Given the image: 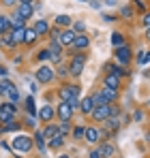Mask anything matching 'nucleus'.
I'll return each mask as SVG.
<instances>
[{
	"instance_id": "nucleus-49",
	"label": "nucleus",
	"mask_w": 150,
	"mask_h": 158,
	"mask_svg": "<svg viewBox=\"0 0 150 158\" xmlns=\"http://www.w3.org/2000/svg\"><path fill=\"white\" fill-rule=\"evenodd\" d=\"M34 0H20V4H32Z\"/></svg>"
},
{
	"instance_id": "nucleus-36",
	"label": "nucleus",
	"mask_w": 150,
	"mask_h": 158,
	"mask_svg": "<svg viewBox=\"0 0 150 158\" xmlns=\"http://www.w3.org/2000/svg\"><path fill=\"white\" fill-rule=\"evenodd\" d=\"M84 132H86L84 126H75V128H73V137H75V139H82V137H84Z\"/></svg>"
},
{
	"instance_id": "nucleus-50",
	"label": "nucleus",
	"mask_w": 150,
	"mask_h": 158,
	"mask_svg": "<svg viewBox=\"0 0 150 158\" xmlns=\"http://www.w3.org/2000/svg\"><path fill=\"white\" fill-rule=\"evenodd\" d=\"M146 39H150V28H146Z\"/></svg>"
},
{
	"instance_id": "nucleus-38",
	"label": "nucleus",
	"mask_w": 150,
	"mask_h": 158,
	"mask_svg": "<svg viewBox=\"0 0 150 158\" xmlns=\"http://www.w3.org/2000/svg\"><path fill=\"white\" fill-rule=\"evenodd\" d=\"M69 128H71V124H69V122H60V124H58V131H60V135L69 132Z\"/></svg>"
},
{
	"instance_id": "nucleus-29",
	"label": "nucleus",
	"mask_w": 150,
	"mask_h": 158,
	"mask_svg": "<svg viewBox=\"0 0 150 158\" xmlns=\"http://www.w3.org/2000/svg\"><path fill=\"white\" fill-rule=\"evenodd\" d=\"M150 62V52H139V56H137V64H148Z\"/></svg>"
},
{
	"instance_id": "nucleus-9",
	"label": "nucleus",
	"mask_w": 150,
	"mask_h": 158,
	"mask_svg": "<svg viewBox=\"0 0 150 158\" xmlns=\"http://www.w3.org/2000/svg\"><path fill=\"white\" fill-rule=\"evenodd\" d=\"M17 13L28 22V19L32 17V13H34V6H32V4H17Z\"/></svg>"
},
{
	"instance_id": "nucleus-3",
	"label": "nucleus",
	"mask_w": 150,
	"mask_h": 158,
	"mask_svg": "<svg viewBox=\"0 0 150 158\" xmlns=\"http://www.w3.org/2000/svg\"><path fill=\"white\" fill-rule=\"evenodd\" d=\"M15 111H17L15 103H2V105H0V122H2V124H9V122H13V115H15Z\"/></svg>"
},
{
	"instance_id": "nucleus-23",
	"label": "nucleus",
	"mask_w": 150,
	"mask_h": 158,
	"mask_svg": "<svg viewBox=\"0 0 150 158\" xmlns=\"http://www.w3.org/2000/svg\"><path fill=\"white\" fill-rule=\"evenodd\" d=\"M0 45L7 47V49H15V41H13L9 34H2V36H0Z\"/></svg>"
},
{
	"instance_id": "nucleus-18",
	"label": "nucleus",
	"mask_w": 150,
	"mask_h": 158,
	"mask_svg": "<svg viewBox=\"0 0 150 158\" xmlns=\"http://www.w3.org/2000/svg\"><path fill=\"white\" fill-rule=\"evenodd\" d=\"M105 88L118 90V88H120V79L116 77V75H107V77H105Z\"/></svg>"
},
{
	"instance_id": "nucleus-31",
	"label": "nucleus",
	"mask_w": 150,
	"mask_h": 158,
	"mask_svg": "<svg viewBox=\"0 0 150 158\" xmlns=\"http://www.w3.org/2000/svg\"><path fill=\"white\" fill-rule=\"evenodd\" d=\"M99 152H101V156H114V148H112V145H101L99 148Z\"/></svg>"
},
{
	"instance_id": "nucleus-5",
	"label": "nucleus",
	"mask_w": 150,
	"mask_h": 158,
	"mask_svg": "<svg viewBox=\"0 0 150 158\" xmlns=\"http://www.w3.org/2000/svg\"><path fill=\"white\" fill-rule=\"evenodd\" d=\"M54 71H51L47 64H41L39 66V71H37V81H41V83H50L51 79H54Z\"/></svg>"
},
{
	"instance_id": "nucleus-1",
	"label": "nucleus",
	"mask_w": 150,
	"mask_h": 158,
	"mask_svg": "<svg viewBox=\"0 0 150 158\" xmlns=\"http://www.w3.org/2000/svg\"><path fill=\"white\" fill-rule=\"evenodd\" d=\"M60 98H62V103H69L71 109H77L79 107V88L77 85H64V88H60Z\"/></svg>"
},
{
	"instance_id": "nucleus-42",
	"label": "nucleus",
	"mask_w": 150,
	"mask_h": 158,
	"mask_svg": "<svg viewBox=\"0 0 150 158\" xmlns=\"http://www.w3.org/2000/svg\"><path fill=\"white\" fill-rule=\"evenodd\" d=\"M142 22H144V26H146V28H150V13L144 15V19H142Z\"/></svg>"
},
{
	"instance_id": "nucleus-21",
	"label": "nucleus",
	"mask_w": 150,
	"mask_h": 158,
	"mask_svg": "<svg viewBox=\"0 0 150 158\" xmlns=\"http://www.w3.org/2000/svg\"><path fill=\"white\" fill-rule=\"evenodd\" d=\"M88 45H90V41H88V39H86L84 34H77V36H75V41H73V47H79V49H86Z\"/></svg>"
},
{
	"instance_id": "nucleus-35",
	"label": "nucleus",
	"mask_w": 150,
	"mask_h": 158,
	"mask_svg": "<svg viewBox=\"0 0 150 158\" xmlns=\"http://www.w3.org/2000/svg\"><path fill=\"white\" fill-rule=\"evenodd\" d=\"M56 75H58V77H67V75H69V66L60 64V66H58V71H56Z\"/></svg>"
},
{
	"instance_id": "nucleus-51",
	"label": "nucleus",
	"mask_w": 150,
	"mask_h": 158,
	"mask_svg": "<svg viewBox=\"0 0 150 158\" xmlns=\"http://www.w3.org/2000/svg\"><path fill=\"white\" fill-rule=\"evenodd\" d=\"M58 158H71V156H67V154H62V156H58Z\"/></svg>"
},
{
	"instance_id": "nucleus-43",
	"label": "nucleus",
	"mask_w": 150,
	"mask_h": 158,
	"mask_svg": "<svg viewBox=\"0 0 150 158\" xmlns=\"http://www.w3.org/2000/svg\"><path fill=\"white\" fill-rule=\"evenodd\" d=\"M131 13H133V11H131L129 6H125V9H122V17H131Z\"/></svg>"
},
{
	"instance_id": "nucleus-11",
	"label": "nucleus",
	"mask_w": 150,
	"mask_h": 158,
	"mask_svg": "<svg viewBox=\"0 0 150 158\" xmlns=\"http://www.w3.org/2000/svg\"><path fill=\"white\" fill-rule=\"evenodd\" d=\"M116 60H118L120 64H126V62L131 60V52H129V47H118V49H116Z\"/></svg>"
},
{
	"instance_id": "nucleus-7",
	"label": "nucleus",
	"mask_w": 150,
	"mask_h": 158,
	"mask_svg": "<svg viewBox=\"0 0 150 158\" xmlns=\"http://www.w3.org/2000/svg\"><path fill=\"white\" fill-rule=\"evenodd\" d=\"M56 113H58L60 122H69V120H71V115H73V109H71L69 103H60L58 109H56Z\"/></svg>"
},
{
	"instance_id": "nucleus-12",
	"label": "nucleus",
	"mask_w": 150,
	"mask_h": 158,
	"mask_svg": "<svg viewBox=\"0 0 150 158\" xmlns=\"http://www.w3.org/2000/svg\"><path fill=\"white\" fill-rule=\"evenodd\" d=\"M56 115V111H54V107L51 105H45V107H41V111H39V118L43 120V122H50L51 118Z\"/></svg>"
},
{
	"instance_id": "nucleus-8",
	"label": "nucleus",
	"mask_w": 150,
	"mask_h": 158,
	"mask_svg": "<svg viewBox=\"0 0 150 158\" xmlns=\"http://www.w3.org/2000/svg\"><path fill=\"white\" fill-rule=\"evenodd\" d=\"M95 120H107L112 113H109V105H101V107H97V109H92V113H90Z\"/></svg>"
},
{
	"instance_id": "nucleus-39",
	"label": "nucleus",
	"mask_w": 150,
	"mask_h": 158,
	"mask_svg": "<svg viewBox=\"0 0 150 158\" xmlns=\"http://www.w3.org/2000/svg\"><path fill=\"white\" fill-rule=\"evenodd\" d=\"M112 73H114L116 77H122V75H129V73H126L125 69H118V66H114V69H112Z\"/></svg>"
},
{
	"instance_id": "nucleus-45",
	"label": "nucleus",
	"mask_w": 150,
	"mask_h": 158,
	"mask_svg": "<svg viewBox=\"0 0 150 158\" xmlns=\"http://www.w3.org/2000/svg\"><path fill=\"white\" fill-rule=\"evenodd\" d=\"M90 158H101V152H99V150H95V152H90Z\"/></svg>"
},
{
	"instance_id": "nucleus-16",
	"label": "nucleus",
	"mask_w": 150,
	"mask_h": 158,
	"mask_svg": "<svg viewBox=\"0 0 150 158\" xmlns=\"http://www.w3.org/2000/svg\"><path fill=\"white\" fill-rule=\"evenodd\" d=\"M101 96H103V98L107 101V105H109V103H114V101H116V96H118V94H116V90H112V88H103V90H101Z\"/></svg>"
},
{
	"instance_id": "nucleus-52",
	"label": "nucleus",
	"mask_w": 150,
	"mask_h": 158,
	"mask_svg": "<svg viewBox=\"0 0 150 158\" xmlns=\"http://www.w3.org/2000/svg\"><path fill=\"white\" fill-rule=\"evenodd\" d=\"M0 132H4V126H0Z\"/></svg>"
},
{
	"instance_id": "nucleus-44",
	"label": "nucleus",
	"mask_w": 150,
	"mask_h": 158,
	"mask_svg": "<svg viewBox=\"0 0 150 158\" xmlns=\"http://www.w3.org/2000/svg\"><path fill=\"white\" fill-rule=\"evenodd\" d=\"M135 4H137V9H142V11H144V9H146V4H144V2H142V0H135Z\"/></svg>"
},
{
	"instance_id": "nucleus-20",
	"label": "nucleus",
	"mask_w": 150,
	"mask_h": 158,
	"mask_svg": "<svg viewBox=\"0 0 150 158\" xmlns=\"http://www.w3.org/2000/svg\"><path fill=\"white\" fill-rule=\"evenodd\" d=\"M79 109L84 111V113H92V109H95V103H92V96H86L84 101H82V105Z\"/></svg>"
},
{
	"instance_id": "nucleus-6",
	"label": "nucleus",
	"mask_w": 150,
	"mask_h": 158,
	"mask_svg": "<svg viewBox=\"0 0 150 158\" xmlns=\"http://www.w3.org/2000/svg\"><path fill=\"white\" fill-rule=\"evenodd\" d=\"M75 36H77V34H75L73 30H64V32H60V36H58L56 43H58L60 47H69V45H73Z\"/></svg>"
},
{
	"instance_id": "nucleus-26",
	"label": "nucleus",
	"mask_w": 150,
	"mask_h": 158,
	"mask_svg": "<svg viewBox=\"0 0 150 158\" xmlns=\"http://www.w3.org/2000/svg\"><path fill=\"white\" fill-rule=\"evenodd\" d=\"M7 96H9V103H17V101H20V92H17V88L11 85L9 92H7Z\"/></svg>"
},
{
	"instance_id": "nucleus-28",
	"label": "nucleus",
	"mask_w": 150,
	"mask_h": 158,
	"mask_svg": "<svg viewBox=\"0 0 150 158\" xmlns=\"http://www.w3.org/2000/svg\"><path fill=\"white\" fill-rule=\"evenodd\" d=\"M43 139H45V137H43V131H37V132H34V141H37V148H39L41 152L45 150V143H43Z\"/></svg>"
},
{
	"instance_id": "nucleus-33",
	"label": "nucleus",
	"mask_w": 150,
	"mask_h": 158,
	"mask_svg": "<svg viewBox=\"0 0 150 158\" xmlns=\"http://www.w3.org/2000/svg\"><path fill=\"white\" fill-rule=\"evenodd\" d=\"M37 58H39L41 62H47V60L51 58V53H50V49H41V52L37 53Z\"/></svg>"
},
{
	"instance_id": "nucleus-41",
	"label": "nucleus",
	"mask_w": 150,
	"mask_h": 158,
	"mask_svg": "<svg viewBox=\"0 0 150 158\" xmlns=\"http://www.w3.org/2000/svg\"><path fill=\"white\" fill-rule=\"evenodd\" d=\"M84 28H86V26H84L82 22H77V24L73 26V32H84Z\"/></svg>"
},
{
	"instance_id": "nucleus-15",
	"label": "nucleus",
	"mask_w": 150,
	"mask_h": 158,
	"mask_svg": "<svg viewBox=\"0 0 150 158\" xmlns=\"http://www.w3.org/2000/svg\"><path fill=\"white\" fill-rule=\"evenodd\" d=\"M24 34H26V28H13V32H11V39L15 41V45L24 43Z\"/></svg>"
},
{
	"instance_id": "nucleus-37",
	"label": "nucleus",
	"mask_w": 150,
	"mask_h": 158,
	"mask_svg": "<svg viewBox=\"0 0 150 158\" xmlns=\"http://www.w3.org/2000/svg\"><path fill=\"white\" fill-rule=\"evenodd\" d=\"M11 131H20V124H17V122H9V124H4V132H11Z\"/></svg>"
},
{
	"instance_id": "nucleus-46",
	"label": "nucleus",
	"mask_w": 150,
	"mask_h": 158,
	"mask_svg": "<svg viewBox=\"0 0 150 158\" xmlns=\"http://www.w3.org/2000/svg\"><path fill=\"white\" fill-rule=\"evenodd\" d=\"M2 150H7V152H11V145H9L7 141H2Z\"/></svg>"
},
{
	"instance_id": "nucleus-30",
	"label": "nucleus",
	"mask_w": 150,
	"mask_h": 158,
	"mask_svg": "<svg viewBox=\"0 0 150 158\" xmlns=\"http://www.w3.org/2000/svg\"><path fill=\"white\" fill-rule=\"evenodd\" d=\"M26 109H28V113L34 118V113H37V107H34V101H32V96H28V98H26Z\"/></svg>"
},
{
	"instance_id": "nucleus-13",
	"label": "nucleus",
	"mask_w": 150,
	"mask_h": 158,
	"mask_svg": "<svg viewBox=\"0 0 150 158\" xmlns=\"http://www.w3.org/2000/svg\"><path fill=\"white\" fill-rule=\"evenodd\" d=\"M84 137H86V141H88V143H97V141H99V137H101V132L97 131V128H86Z\"/></svg>"
},
{
	"instance_id": "nucleus-40",
	"label": "nucleus",
	"mask_w": 150,
	"mask_h": 158,
	"mask_svg": "<svg viewBox=\"0 0 150 158\" xmlns=\"http://www.w3.org/2000/svg\"><path fill=\"white\" fill-rule=\"evenodd\" d=\"M107 128H109V131H116V128H118V122H116V120H107Z\"/></svg>"
},
{
	"instance_id": "nucleus-32",
	"label": "nucleus",
	"mask_w": 150,
	"mask_h": 158,
	"mask_svg": "<svg viewBox=\"0 0 150 158\" xmlns=\"http://www.w3.org/2000/svg\"><path fill=\"white\" fill-rule=\"evenodd\" d=\"M11 85H13V83H11L9 79H2V81H0V94H7Z\"/></svg>"
},
{
	"instance_id": "nucleus-34",
	"label": "nucleus",
	"mask_w": 150,
	"mask_h": 158,
	"mask_svg": "<svg viewBox=\"0 0 150 158\" xmlns=\"http://www.w3.org/2000/svg\"><path fill=\"white\" fill-rule=\"evenodd\" d=\"M92 103H95L97 107H101V105H107V101H105V98L101 96V92H99V94H92Z\"/></svg>"
},
{
	"instance_id": "nucleus-22",
	"label": "nucleus",
	"mask_w": 150,
	"mask_h": 158,
	"mask_svg": "<svg viewBox=\"0 0 150 158\" xmlns=\"http://www.w3.org/2000/svg\"><path fill=\"white\" fill-rule=\"evenodd\" d=\"M39 36H37V32L32 30V28H26V34H24V45H32L34 41H37Z\"/></svg>"
},
{
	"instance_id": "nucleus-10",
	"label": "nucleus",
	"mask_w": 150,
	"mask_h": 158,
	"mask_svg": "<svg viewBox=\"0 0 150 158\" xmlns=\"http://www.w3.org/2000/svg\"><path fill=\"white\" fill-rule=\"evenodd\" d=\"M32 30L37 32V36H43V34L50 32V24H47L45 19H39V22H34V28H32Z\"/></svg>"
},
{
	"instance_id": "nucleus-2",
	"label": "nucleus",
	"mask_w": 150,
	"mask_h": 158,
	"mask_svg": "<svg viewBox=\"0 0 150 158\" xmlns=\"http://www.w3.org/2000/svg\"><path fill=\"white\" fill-rule=\"evenodd\" d=\"M13 150H15V152H20V154L30 152V150H32V139H30V137H26V135H17V137L13 139Z\"/></svg>"
},
{
	"instance_id": "nucleus-14",
	"label": "nucleus",
	"mask_w": 150,
	"mask_h": 158,
	"mask_svg": "<svg viewBox=\"0 0 150 158\" xmlns=\"http://www.w3.org/2000/svg\"><path fill=\"white\" fill-rule=\"evenodd\" d=\"M9 19H11V26H13V28H26V19L20 15V13H17V11H15Z\"/></svg>"
},
{
	"instance_id": "nucleus-53",
	"label": "nucleus",
	"mask_w": 150,
	"mask_h": 158,
	"mask_svg": "<svg viewBox=\"0 0 150 158\" xmlns=\"http://www.w3.org/2000/svg\"><path fill=\"white\" fill-rule=\"evenodd\" d=\"M82 2H86V0H82Z\"/></svg>"
},
{
	"instance_id": "nucleus-48",
	"label": "nucleus",
	"mask_w": 150,
	"mask_h": 158,
	"mask_svg": "<svg viewBox=\"0 0 150 158\" xmlns=\"http://www.w3.org/2000/svg\"><path fill=\"white\" fill-rule=\"evenodd\" d=\"M17 0H2V4H7V6H11V4H15Z\"/></svg>"
},
{
	"instance_id": "nucleus-19",
	"label": "nucleus",
	"mask_w": 150,
	"mask_h": 158,
	"mask_svg": "<svg viewBox=\"0 0 150 158\" xmlns=\"http://www.w3.org/2000/svg\"><path fill=\"white\" fill-rule=\"evenodd\" d=\"M112 45L118 49V47H125V34L122 32H114L112 34Z\"/></svg>"
},
{
	"instance_id": "nucleus-24",
	"label": "nucleus",
	"mask_w": 150,
	"mask_h": 158,
	"mask_svg": "<svg viewBox=\"0 0 150 158\" xmlns=\"http://www.w3.org/2000/svg\"><path fill=\"white\" fill-rule=\"evenodd\" d=\"M62 143H64V135H56L54 139H50V148H51V150L62 148Z\"/></svg>"
},
{
	"instance_id": "nucleus-25",
	"label": "nucleus",
	"mask_w": 150,
	"mask_h": 158,
	"mask_svg": "<svg viewBox=\"0 0 150 158\" xmlns=\"http://www.w3.org/2000/svg\"><path fill=\"white\" fill-rule=\"evenodd\" d=\"M54 22H56V26H71V22H73V19H71V17H69V15H58V17H56V19H54Z\"/></svg>"
},
{
	"instance_id": "nucleus-27",
	"label": "nucleus",
	"mask_w": 150,
	"mask_h": 158,
	"mask_svg": "<svg viewBox=\"0 0 150 158\" xmlns=\"http://www.w3.org/2000/svg\"><path fill=\"white\" fill-rule=\"evenodd\" d=\"M9 28H11V19L7 15H0V34H4Z\"/></svg>"
},
{
	"instance_id": "nucleus-17",
	"label": "nucleus",
	"mask_w": 150,
	"mask_h": 158,
	"mask_svg": "<svg viewBox=\"0 0 150 158\" xmlns=\"http://www.w3.org/2000/svg\"><path fill=\"white\" fill-rule=\"evenodd\" d=\"M56 135H60V131H58V124H50V126H45V131H43V137L50 141V139H54Z\"/></svg>"
},
{
	"instance_id": "nucleus-4",
	"label": "nucleus",
	"mask_w": 150,
	"mask_h": 158,
	"mask_svg": "<svg viewBox=\"0 0 150 158\" xmlns=\"http://www.w3.org/2000/svg\"><path fill=\"white\" fill-rule=\"evenodd\" d=\"M84 62H86V56L77 53V56L73 58V62H71V66H69V75L79 77V75H82V71H84Z\"/></svg>"
},
{
	"instance_id": "nucleus-47",
	"label": "nucleus",
	"mask_w": 150,
	"mask_h": 158,
	"mask_svg": "<svg viewBox=\"0 0 150 158\" xmlns=\"http://www.w3.org/2000/svg\"><path fill=\"white\" fill-rule=\"evenodd\" d=\"M0 77H7V69H4L2 64H0Z\"/></svg>"
}]
</instances>
